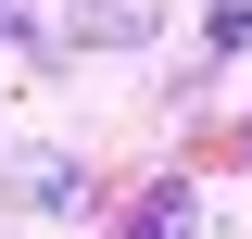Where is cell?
Here are the masks:
<instances>
[{
	"label": "cell",
	"instance_id": "5b68a950",
	"mask_svg": "<svg viewBox=\"0 0 252 239\" xmlns=\"http://www.w3.org/2000/svg\"><path fill=\"white\" fill-rule=\"evenodd\" d=\"M0 51H51V26H38L26 0H0Z\"/></svg>",
	"mask_w": 252,
	"mask_h": 239
},
{
	"label": "cell",
	"instance_id": "3957f363",
	"mask_svg": "<svg viewBox=\"0 0 252 239\" xmlns=\"http://www.w3.org/2000/svg\"><path fill=\"white\" fill-rule=\"evenodd\" d=\"M76 38H152V13H139V0H89V13H76Z\"/></svg>",
	"mask_w": 252,
	"mask_h": 239
},
{
	"label": "cell",
	"instance_id": "6da1fadb",
	"mask_svg": "<svg viewBox=\"0 0 252 239\" xmlns=\"http://www.w3.org/2000/svg\"><path fill=\"white\" fill-rule=\"evenodd\" d=\"M0 202L13 214H89V164L76 151H13L0 164Z\"/></svg>",
	"mask_w": 252,
	"mask_h": 239
},
{
	"label": "cell",
	"instance_id": "277c9868",
	"mask_svg": "<svg viewBox=\"0 0 252 239\" xmlns=\"http://www.w3.org/2000/svg\"><path fill=\"white\" fill-rule=\"evenodd\" d=\"M215 51H227V63H252V0H215Z\"/></svg>",
	"mask_w": 252,
	"mask_h": 239
},
{
	"label": "cell",
	"instance_id": "7a4b0ae2",
	"mask_svg": "<svg viewBox=\"0 0 252 239\" xmlns=\"http://www.w3.org/2000/svg\"><path fill=\"white\" fill-rule=\"evenodd\" d=\"M189 227H202V189H189V177L139 189V214H126V239H189Z\"/></svg>",
	"mask_w": 252,
	"mask_h": 239
}]
</instances>
